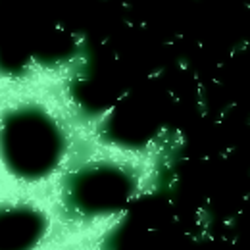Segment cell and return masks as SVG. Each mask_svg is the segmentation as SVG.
I'll use <instances>...</instances> for the list:
<instances>
[{"instance_id":"cell-3","label":"cell","mask_w":250,"mask_h":250,"mask_svg":"<svg viewBox=\"0 0 250 250\" xmlns=\"http://www.w3.org/2000/svg\"><path fill=\"white\" fill-rule=\"evenodd\" d=\"M46 216L31 204L0 206V250H33L44 237Z\"/></svg>"},{"instance_id":"cell-1","label":"cell","mask_w":250,"mask_h":250,"mask_svg":"<svg viewBox=\"0 0 250 250\" xmlns=\"http://www.w3.org/2000/svg\"><path fill=\"white\" fill-rule=\"evenodd\" d=\"M58 122L39 106H18L0 120V156L12 175L37 181L50 175L63 156Z\"/></svg>"},{"instance_id":"cell-2","label":"cell","mask_w":250,"mask_h":250,"mask_svg":"<svg viewBox=\"0 0 250 250\" xmlns=\"http://www.w3.org/2000/svg\"><path fill=\"white\" fill-rule=\"evenodd\" d=\"M135 179L124 167L93 164L77 169L63 187L65 206L79 216H102L116 212L131 198Z\"/></svg>"}]
</instances>
